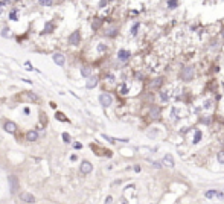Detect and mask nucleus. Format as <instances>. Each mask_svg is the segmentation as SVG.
Masks as SVG:
<instances>
[{
	"instance_id": "23",
	"label": "nucleus",
	"mask_w": 224,
	"mask_h": 204,
	"mask_svg": "<svg viewBox=\"0 0 224 204\" xmlns=\"http://www.w3.org/2000/svg\"><path fill=\"white\" fill-rule=\"evenodd\" d=\"M57 119L58 120H66V116H64L63 113H57Z\"/></svg>"
},
{
	"instance_id": "20",
	"label": "nucleus",
	"mask_w": 224,
	"mask_h": 204,
	"mask_svg": "<svg viewBox=\"0 0 224 204\" xmlns=\"http://www.w3.org/2000/svg\"><path fill=\"white\" fill-rule=\"evenodd\" d=\"M217 195V190H209V192H206V198H212V197H215Z\"/></svg>"
},
{
	"instance_id": "14",
	"label": "nucleus",
	"mask_w": 224,
	"mask_h": 204,
	"mask_svg": "<svg viewBox=\"0 0 224 204\" xmlns=\"http://www.w3.org/2000/svg\"><path fill=\"white\" fill-rule=\"evenodd\" d=\"M81 75H82V76H90V67H82L81 69Z\"/></svg>"
},
{
	"instance_id": "17",
	"label": "nucleus",
	"mask_w": 224,
	"mask_h": 204,
	"mask_svg": "<svg viewBox=\"0 0 224 204\" xmlns=\"http://www.w3.org/2000/svg\"><path fill=\"white\" fill-rule=\"evenodd\" d=\"M40 5H43V6H52V0H40Z\"/></svg>"
},
{
	"instance_id": "13",
	"label": "nucleus",
	"mask_w": 224,
	"mask_h": 204,
	"mask_svg": "<svg viewBox=\"0 0 224 204\" xmlns=\"http://www.w3.org/2000/svg\"><path fill=\"white\" fill-rule=\"evenodd\" d=\"M151 116H153V117H159V116H160V108H159V107H154V108H151Z\"/></svg>"
},
{
	"instance_id": "7",
	"label": "nucleus",
	"mask_w": 224,
	"mask_h": 204,
	"mask_svg": "<svg viewBox=\"0 0 224 204\" xmlns=\"http://www.w3.org/2000/svg\"><path fill=\"white\" fill-rule=\"evenodd\" d=\"M52 60L55 61V64H58V66H63L64 61H66V58H64L63 53H53V55H52Z\"/></svg>"
},
{
	"instance_id": "22",
	"label": "nucleus",
	"mask_w": 224,
	"mask_h": 204,
	"mask_svg": "<svg viewBox=\"0 0 224 204\" xmlns=\"http://www.w3.org/2000/svg\"><path fill=\"white\" fill-rule=\"evenodd\" d=\"M162 81H163V79H162V78H159V79H156V82H153V87H159V85H162Z\"/></svg>"
},
{
	"instance_id": "15",
	"label": "nucleus",
	"mask_w": 224,
	"mask_h": 204,
	"mask_svg": "<svg viewBox=\"0 0 224 204\" xmlns=\"http://www.w3.org/2000/svg\"><path fill=\"white\" fill-rule=\"evenodd\" d=\"M26 96H28L29 99H32V101H38V96H35L32 92H26Z\"/></svg>"
},
{
	"instance_id": "1",
	"label": "nucleus",
	"mask_w": 224,
	"mask_h": 204,
	"mask_svg": "<svg viewBox=\"0 0 224 204\" xmlns=\"http://www.w3.org/2000/svg\"><path fill=\"white\" fill-rule=\"evenodd\" d=\"M8 183H9V190H11V194H15V192L18 190V180H17V177L9 175V177H8Z\"/></svg>"
},
{
	"instance_id": "5",
	"label": "nucleus",
	"mask_w": 224,
	"mask_h": 204,
	"mask_svg": "<svg viewBox=\"0 0 224 204\" xmlns=\"http://www.w3.org/2000/svg\"><path fill=\"white\" fill-rule=\"evenodd\" d=\"M194 76V69L192 67H186L183 69V73H181V78L185 79V81H191V78Z\"/></svg>"
},
{
	"instance_id": "11",
	"label": "nucleus",
	"mask_w": 224,
	"mask_h": 204,
	"mask_svg": "<svg viewBox=\"0 0 224 204\" xmlns=\"http://www.w3.org/2000/svg\"><path fill=\"white\" fill-rule=\"evenodd\" d=\"M96 84H98V78L96 76H90L87 81V88H95Z\"/></svg>"
},
{
	"instance_id": "27",
	"label": "nucleus",
	"mask_w": 224,
	"mask_h": 204,
	"mask_svg": "<svg viewBox=\"0 0 224 204\" xmlns=\"http://www.w3.org/2000/svg\"><path fill=\"white\" fill-rule=\"evenodd\" d=\"M136 31H137V24L134 26V28H133V32H131V34H133V35H136Z\"/></svg>"
},
{
	"instance_id": "19",
	"label": "nucleus",
	"mask_w": 224,
	"mask_h": 204,
	"mask_svg": "<svg viewBox=\"0 0 224 204\" xmlns=\"http://www.w3.org/2000/svg\"><path fill=\"white\" fill-rule=\"evenodd\" d=\"M177 6H178V2H172V0H171V2H168V8L174 9V8H177Z\"/></svg>"
},
{
	"instance_id": "4",
	"label": "nucleus",
	"mask_w": 224,
	"mask_h": 204,
	"mask_svg": "<svg viewBox=\"0 0 224 204\" xmlns=\"http://www.w3.org/2000/svg\"><path fill=\"white\" fill-rule=\"evenodd\" d=\"M20 200L25 201V203H29V204H34L35 203V197L29 194V192H23V194L20 195Z\"/></svg>"
},
{
	"instance_id": "24",
	"label": "nucleus",
	"mask_w": 224,
	"mask_h": 204,
	"mask_svg": "<svg viewBox=\"0 0 224 204\" xmlns=\"http://www.w3.org/2000/svg\"><path fill=\"white\" fill-rule=\"evenodd\" d=\"M63 139H64V140H66L67 143H69V142H70V136H69V134H67V133H63Z\"/></svg>"
},
{
	"instance_id": "9",
	"label": "nucleus",
	"mask_w": 224,
	"mask_h": 204,
	"mask_svg": "<svg viewBox=\"0 0 224 204\" xmlns=\"http://www.w3.org/2000/svg\"><path fill=\"white\" fill-rule=\"evenodd\" d=\"M26 139H28L29 142H35L37 139H38V133H37L35 130H31L26 133Z\"/></svg>"
},
{
	"instance_id": "21",
	"label": "nucleus",
	"mask_w": 224,
	"mask_h": 204,
	"mask_svg": "<svg viewBox=\"0 0 224 204\" xmlns=\"http://www.w3.org/2000/svg\"><path fill=\"white\" fill-rule=\"evenodd\" d=\"M9 20H17V11H12L9 14Z\"/></svg>"
},
{
	"instance_id": "10",
	"label": "nucleus",
	"mask_w": 224,
	"mask_h": 204,
	"mask_svg": "<svg viewBox=\"0 0 224 204\" xmlns=\"http://www.w3.org/2000/svg\"><path fill=\"white\" fill-rule=\"evenodd\" d=\"M117 58H119L121 61H127L128 58H130V52L122 49V50H119V53H117Z\"/></svg>"
},
{
	"instance_id": "6",
	"label": "nucleus",
	"mask_w": 224,
	"mask_h": 204,
	"mask_svg": "<svg viewBox=\"0 0 224 204\" xmlns=\"http://www.w3.org/2000/svg\"><path fill=\"white\" fill-rule=\"evenodd\" d=\"M92 171H93V166H92L90 162H82L81 163V172L82 174H90Z\"/></svg>"
},
{
	"instance_id": "16",
	"label": "nucleus",
	"mask_w": 224,
	"mask_h": 204,
	"mask_svg": "<svg viewBox=\"0 0 224 204\" xmlns=\"http://www.w3.org/2000/svg\"><path fill=\"white\" fill-rule=\"evenodd\" d=\"M217 158H218V162H220V163H224V151H220V152H218Z\"/></svg>"
},
{
	"instance_id": "12",
	"label": "nucleus",
	"mask_w": 224,
	"mask_h": 204,
	"mask_svg": "<svg viewBox=\"0 0 224 204\" xmlns=\"http://www.w3.org/2000/svg\"><path fill=\"white\" fill-rule=\"evenodd\" d=\"M163 163H165V165H168L169 168H174V160H172V157H171L169 154H166V157L163 158Z\"/></svg>"
},
{
	"instance_id": "2",
	"label": "nucleus",
	"mask_w": 224,
	"mask_h": 204,
	"mask_svg": "<svg viewBox=\"0 0 224 204\" xmlns=\"http://www.w3.org/2000/svg\"><path fill=\"white\" fill-rule=\"evenodd\" d=\"M99 102H101L104 107H110L111 102H113V98H111L108 93H102V95L99 96Z\"/></svg>"
},
{
	"instance_id": "8",
	"label": "nucleus",
	"mask_w": 224,
	"mask_h": 204,
	"mask_svg": "<svg viewBox=\"0 0 224 204\" xmlns=\"http://www.w3.org/2000/svg\"><path fill=\"white\" fill-rule=\"evenodd\" d=\"M3 128H5V131H8V133H15V130H17V126H15V123L14 122H5V125H3Z\"/></svg>"
},
{
	"instance_id": "18",
	"label": "nucleus",
	"mask_w": 224,
	"mask_h": 204,
	"mask_svg": "<svg viewBox=\"0 0 224 204\" xmlns=\"http://www.w3.org/2000/svg\"><path fill=\"white\" fill-rule=\"evenodd\" d=\"M200 139H201V131H197L195 133V137H194V143H198Z\"/></svg>"
},
{
	"instance_id": "25",
	"label": "nucleus",
	"mask_w": 224,
	"mask_h": 204,
	"mask_svg": "<svg viewBox=\"0 0 224 204\" xmlns=\"http://www.w3.org/2000/svg\"><path fill=\"white\" fill-rule=\"evenodd\" d=\"M6 5V2H0V12H3V6Z\"/></svg>"
},
{
	"instance_id": "26",
	"label": "nucleus",
	"mask_w": 224,
	"mask_h": 204,
	"mask_svg": "<svg viewBox=\"0 0 224 204\" xmlns=\"http://www.w3.org/2000/svg\"><path fill=\"white\" fill-rule=\"evenodd\" d=\"M8 32H9V29H8V28H5V29H3V35H5V37H9Z\"/></svg>"
},
{
	"instance_id": "3",
	"label": "nucleus",
	"mask_w": 224,
	"mask_h": 204,
	"mask_svg": "<svg viewBox=\"0 0 224 204\" xmlns=\"http://www.w3.org/2000/svg\"><path fill=\"white\" fill-rule=\"evenodd\" d=\"M79 41H81V34H79L78 31H75L73 34L69 37V44L76 46V44H79Z\"/></svg>"
}]
</instances>
